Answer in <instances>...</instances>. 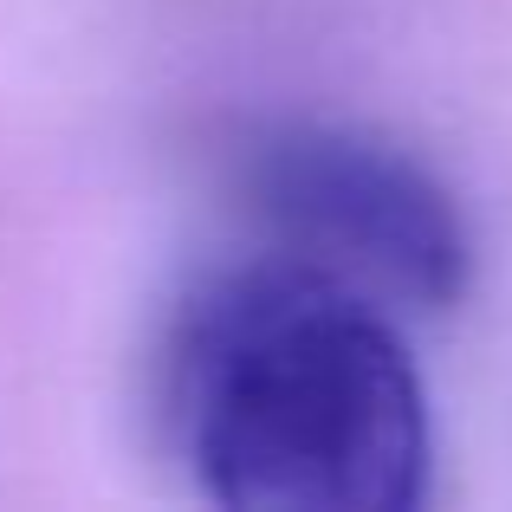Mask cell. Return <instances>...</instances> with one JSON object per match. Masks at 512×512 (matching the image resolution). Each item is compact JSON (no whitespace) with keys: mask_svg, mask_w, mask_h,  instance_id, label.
I'll return each instance as SVG.
<instances>
[{"mask_svg":"<svg viewBox=\"0 0 512 512\" xmlns=\"http://www.w3.org/2000/svg\"><path fill=\"white\" fill-rule=\"evenodd\" d=\"M169 415L214 506L409 512L428 493V396L383 305L279 253L195 292Z\"/></svg>","mask_w":512,"mask_h":512,"instance_id":"1","label":"cell"},{"mask_svg":"<svg viewBox=\"0 0 512 512\" xmlns=\"http://www.w3.org/2000/svg\"><path fill=\"white\" fill-rule=\"evenodd\" d=\"M234 195L279 260L363 292L370 305L448 312L474 273V240L409 150L344 124L279 117L240 137Z\"/></svg>","mask_w":512,"mask_h":512,"instance_id":"2","label":"cell"}]
</instances>
